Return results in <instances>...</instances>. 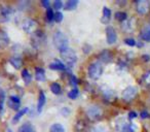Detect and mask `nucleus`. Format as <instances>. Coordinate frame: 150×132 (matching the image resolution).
Segmentation results:
<instances>
[{"instance_id": "obj_17", "label": "nucleus", "mask_w": 150, "mask_h": 132, "mask_svg": "<svg viewBox=\"0 0 150 132\" xmlns=\"http://www.w3.org/2000/svg\"><path fill=\"white\" fill-rule=\"evenodd\" d=\"M35 78L39 82H43L45 81V71L43 68L41 67H36L35 68Z\"/></svg>"}, {"instance_id": "obj_11", "label": "nucleus", "mask_w": 150, "mask_h": 132, "mask_svg": "<svg viewBox=\"0 0 150 132\" xmlns=\"http://www.w3.org/2000/svg\"><path fill=\"white\" fill-rule=\"evenodd\" d=\"M9 37L5 31L0 30V49H4L8 46Z\"/></svg>"}, {"instance_id": "obj_18", "label": "nucleus", "mask_w": 150, "mask_h": 132, "mask_svg": "<svg viewBox=\"0 0 150 132\" xmlns=\"http://www.w3.org/2000/svg\"><path fill=\"white\" fill-rule=\"evenodd\" d=\"M140 37L143 41H150V25L143 28L141 34H140Z\"/></svg>"}, {"instance_id": "obj_14", "label": "nucleus", "mask_w": 150, "mask_h": 132, "mask_svg": "<svg viewBox=\"0 0 150 132\" xmlns=\"http://www.w3.org/2000/svg\"><path fill=\"white\" fill-rule=\"evenodd\" d=\"M50 68L54 70H63L64 71V70L67 69V66L63 62H61V61L54 60V62H52L50 64Z\"/></svg>"}, {"instance_id": "obj_31", "label": "nucleus", "mask_w": 150, "mask_h": 132, "mask_svg": "<svg viewBox=\"0 0 150 132\" xmlns=\"http://www.w3.org/2000/svg\"><path fill=\"white\" fill-rule=\"evenodd\" d=\"M54 11H52V9H46V20H47L48 22H52L54 21Z\"/></svg>"}, {"instance_id": "obj_37", "label": "nucleus", "mask_w": 150, "mask_h": 132, "mask_svg": "<svg viewBox=\"0 0 150 132\" xmlns=\"http://www.w3.org/2000/svg\"><path fill=\"white\" fill-rule=\"evenodd\" d=\"M54 9H62L63 7V2L62 1H60V0H56V1H54Z\"/></svg>"}, {"instance_id": "obj_27", "label": "nucleus", "mask_w": 150, "mask_h": 132, "mask_svg": "<svg viewBox=\"0 0 150 132\" xmlns=\"http://www.w3.org/2000/svg\"><path fill=\"white\" fill-rule=\"evenodd\" d=\"M5 100V92L0 89V113H3V107H4Z\"/></svg>"}, {"instance_id": "obj_36", "label": "nucleus", "mask_w": 150, "mask_h": 132, "mask_svg": "<svg viewBox=\"0 0 150 132\" xmlns=\"http://www.w3.org/2000/svg\"><path fill=\"white\" fill-rule=\"evenodd\" d=\"M136 42L137 41H136L135 39H133V38H127V39H125V44L129 46H135Z\"/></svg>"}, {"instance_id": "obj_21", "label": "nucleus", "mask_w": 150, "mask_h": 132, "mask_svg": "<svg viewBox=\"0 0 150 132\" xmlns=\"http://www.w3.org/2000/svg\"><path fill=\"white\" fill-rule=\"evenodd\" d=\"M19 132H36V131L30 123H25L19 127Z\"/></svg>"}, {"instance_id": "obj_34", "label": "nucleus", "mask_w": 150, "mask_h": 132, "mask_svg": "<svg viewBox=\"0 0 150 132\" xmlns=\"http://www.w3.org/2000/svg\"><path fill=\"white\" fill-rule=\"evenodd\" d=\"M77 83H78V81H77V78H75V76H73V74H69V84H70L71 86L76 87Z\"/></svg>"}, {"instance_id": "obj_33", "label": "nucleus", "mask_w": 150, "mask_h": 132, "mask_svg": "<svg viewBox=\"0 0 150 132\" xmlns=\"http://www.w3.org/2000/svg\"><path fill=\"white\" fill-rule=\"evenodd\" d=\"M7 104H8V106L11 107V108L18 111V109L20 108V105H21V103L15 102V101H13V100H11V99H8V102H7Z\"/></svg>"}, {"instance_id": "obj_42", "label": "nucleus", "mask_w": 150, "mask_h": 132, "mask_svg": "<svg viewBox=\"0 0 150 132\" xmlns=\"http://www.w3.org/2000/svg\"><path fill=\"white\" fill-rule=\"evenodd\" d=\"M141 118L142 119H147V118H149V113H148V111H142L141 113Z\"/></svg>"}, {"instance_id": "obj_1", "label": "nucleus", "mask_w": 150, "mask_h": 132, "mask_svg": "<svg viewBox=\"0 0 150 132\" xmlns=\"http://www.w3.org/2000/svg\"><path fill=\"white\" fill-rule=\"evenodd\" d=\"M52 42H54V44L57 48V50L60 51V53L69 48L68 37H67V36L65 35L62 31H56L54 32V36H52Z\"/></svg>"}, {"instance_id": "obj_13", "label": "nucleus", "mask_w": 150, "mask_h": 132, "mask_svg": "<svg viewBox=\"0 0 150 132\" xmlns=\"http://www.w3.org/2000/svg\"><path fill=\"white\" fill-rule=\"evenodd\" d=\"M99 60L103 63H109L111 60H112V54H111L109 51L104 50L103 52L100 53V55H99Z\"/></svg>"}, {"instance_id": "obj_43", "label": "nucleus", "mask_w": 150, "mask_h": 132, "mask_svg": "<svg viewBox=\"0 0 150 132\" xmlns=\"http://www.w3.org/2000/svg\"><path fill=\"white\" fill-rule=\"evenodd\" d=\"M142 58H143L144 61H149L150 60V56H149V55H143V56H142Z\"/></svg>"}, {"instance_id": "obj_25", "label": "nucleus", "mask_w": 150, "mask_h": 132, "mask_svg": "<svg viewBox=\"0 0 150 132\" xmlns=\"http://www.w3.org/2000/svg\"><path fill=\"white\" fill-rule=\"evenodd\" d=\"M22 78H23L26 84H30L32 82V76L30 74V72L27 69L22 70Z\"/></svg>"}, {"instance_id": "obj_4", "label": "nucleus", "mask_w": 150, "mask_h": 132, "mask_svg": "<svg viewBox=\"0 0 150 132\" xmlns=\"http://www.w3.org/2000/svg\"><path fill=\"white\" fill-rule=\"evenodd\" d=\"M88 76H90L92 80L96 81L99 80L101 78L103 73V65L101 62L99 61H96V62H93L90 64L88 66Z\"/></svg>"}, {"instance_id": "obj_44", "label": "nucleus", "mask_w": 150, "mask_h": 132, "mask_svg": "<svg viewBox=\"0 0 150 132\" xmlns=\"http://www.w3.org/2000/svg\"><path fill=\"white\" fill-rule=\"evenodd\" d=\"M8 132H13V131H11V129H8Z\"/></svg>"}, {"instance_id": "obj_9", "label": "nucleus", "mask_w": 150, "mask_h": 132, "mask_svg": "<svg viewBox=\"0 0 150 132\" xmlns=\"http://www.w3.org/2000/svg\"><path fill=\"white\" fill-rule=\"evenodd\" d=\"M149 2L147 0H138L136 1V11L140 15H145L148 11H149Z\"/></svg>"}, {"instance_id": "obj_19", "label": "nucleus", "mask_w": 150, "mask_h": 132, "mask_svg": "<svg viewBox=\"0 0 150 132\" xmlns=\"http://www.w3.org/2000/svg\"><path fill=\"white\" fill-rule=\"evenodd\" d=\"M134 20L133 19H127L125 22L122 23V29L125 31L131 32L134 29Z\"/></svg>"}, {"instance_id": "obj_35", "label": "nucleus", "mask_w": 150, "mask_h": 132, "mask_svg": "<svg viewBox=\"0 0 150 132\" xmlns=\"http://www.w3.org/2000/svg\"><path fill=\"white\" fill-rule=\"evenodd\" d=\"M62 20H63V14L61 13V11H56V13H54V21L57 22V23H60V22H62Z\"/></svg>"}, {"instance_id": "obj_40", "label": "nucleus", "mask_w": 150, "mask_h": 132, "mask_svg": "<svg viewBox=\"0 0 150 132\" xmlns=\"http://www.w3.org/2000/svg\"><path fill=\"white\" fill-rule=\"evenodd\" d=\"M127 116H129V119H135V118H137V113H136V111H129V115H127Z\"/></svg>"}, {"instance_id": "obj_38", "label": "nucleus", "mask_w": 150, "mask_h": 132, "mask_svg": "<svg viewBox=\"0 0 150 132\" xmlns=\"http://www.w3.org/2000/svg\"><path fill=\"white\" fill-rule=\"evenodd\" d=\"M84 128V124H83V122L82 121H79V122H77L76 123V130H77V132L78 131H82V129Z\"/></svg>"}, {"instance_id": "obj_30", "label": "nucleus", "mask_w": 150, "mask_h": 132, "mask_svg": "<svg viewBox=\"0 0 150 132\" xmlns=\"http://www.w3.org/2000/svg\"><path fill=\"white\" fill-rule=\"evenodd\" d=\"M88 132H108V130L103 126H94L88 130Z\"/></svg>"}, {"instance_id": "obj_8", "label": "nucleus", "mask_w": 150, "mask_h": 132, "mask_svg": "<svg viewBox=\"0 0 150 132\" xmlns=\"http://www.w3.org/2000/svg\"><path fill=\"white\" fill-rule=\"evenodd\" d=\"M13 11L9 6H2L0 9V22H8L11 20Z\"/></svg>"}, {"instance_id": "obj_41", "label": "nucleus", "mask_w": 150, "mask_h": 132, "mask_svg": "<svg viewBox=\"0 0 150 132\" xmlns=\"http://www.w3.org/2000/svg\"><path fill=\"white\" fill-rule=\"evenodd\" d=\"M9 99H11V100H13V101H15V102L21 103V99H20L18 96H11V97H9Z\"/></svg>"}, {"instance_id": "obj_3", "label": "nucleus", "mask_w": 150, "mask_h": 132, "mask_svg": "<svg viewBox=\"0 0 150 132\" xmlns=\"http://www.w3.org/2000/svg\"><path fill=\"white\" fill-rule=\"evenodd\" d=\"M115 128L118 132H136V125L134 123L129 122L125 118H120L115 123Z\"/></svg>"}, {"instance_id": "obj_28", "label": "nucleus", "mask_w": 150, "mask_h": 132, "mask_svg": "<svg viewBox=\"0 0 150 132\" xmlns=\"http://www.w3.org/2000/svg\"><path fill=\"white\" fill-rule=\"evenodd\" d=\"M115 19H116L117 21L125 22V20L127 19V15L125 11H117V13L115 14Z\"/></svg>"}, {"instance_id": "obj_12", "label": "nucleus", "mask_w": 150, "mask_h": 132, "mask_svg": "<svg viewBox=\"0 0 150 132\" xmlns=\"http://www.w3.org/2000/svg\"><path fill=\"white\" fill-rule=\"evenodd\" d=\"M102 95L106 100H112L115 97V94L112 89L108 88V87H106V86L102 87Z\"/></svg>"}, {"instance_id": "obj_16", "label": "nucleus", "mask_w": 150, "mask_h": 132, "mask_svg": "<svg viewBox=\"0 0 150 132\" xmlns=\"http://www.w3.org/2000/svg\"><path fill=\"white\" fill-rule=\"evenodd\" d=\"M9 63L13 65L16 69H20V68H21V66L23 65V60H22L21 57L13 56V57H11V58L9 59Z\"/></svg>"}, {"instance_id": "obj_26", "label": "nucleus", "mask_w": 150, "mask_h": 132, "mask_svg": "<svg viewBox=\"0 0 150 132\" xmlns=\"http://www.w3.org/2000/svg\"><path fill=\"white\" fill-rule=\"evenodd\" d=\"M50 91H52L54 94L59 95L62 92V88H61L60 84H58V83H52V84L50 85Z\"/></svg>"}, {"instance_id": "obj_32", "label": "nucleus", "mask_w": 150, "mask_h": 132, "mask_svg": "<svg viewBox=\"0 0 150 132\" xmlns=\"http://www.w3.org/2000/svg\"><path fill=\"white\" fill-rule=\"evenodd\" d=\"M143 80V84L146 85L147 87H150V71H147L142 78Z\"/></svg>"}, {"instance_id": "obj_5", "label": "nucleus", "mask_w": 150, "mask_h": 132, "mask_svg": "<svg viewBox=\"0 0 150 132\" xmlns=\"http://www.w3.org/2000/svg\"><path fill=\"white\" fill-rule=\"evenodd\" d=\"M86 116L91 121H99L103 117V111L98 105H91L86 109Z\"/></svg>"}, {"instance_id": "obj_6", "label": "nucleus", "mask_w": 150, "mask_h": 132, "mask_svg": "<svg viewBox=\"0 0 150 132\" xmlns=\"http://www.w3.org/2000/svg\"><path fill=\"white\" fill-rule=\"evenodd\" d=\"M136 95H137V88H135V87H133V86H129L122 91L121 96H122V99L125 101L131 102L132 100H134Z\"/></svg>"}, {"instance_id": "obj_23", "label": "nucleus", "mask_w": 150, "mask_h": 132, "mask_svg": "<svg viewBox=\"0 0 150 132\" xmlns=\"http://www.w3.org/2000/svg\"><path fill=\"white\" fill-rule=\"evenodd\" d=\"M50 132H65V128L62 124L60 123H54L50 126Z\"/></svg>"}, {"instance_id": "obj_29", "label": "nucleus", "mask_w": 150, "mask_h": 132, "mask_svg": "<svg viewBox=\"0 0 150 132\" xmlns=\"http://www.w3.org/2000/svg\"><path fill=\"white\" fill-rule=\"evenodd\" d=\"M78 95H79V91H78V89H76V88L72 89V90L68 93V97L70 99H73V100L77 98Z\"/></svg>"}, {"instance_id": "obj_15", "label": "nucleus", "mask_w": 150, "mask_h": 132, "mask_svg": "<svg viewBox=\"0 0 150 132\" xmlns=\"http://www.w3.org/2000/svg\"><path fill=\"white\" fill-rule=\"evenodd\" d=\"M45 102H46L45 94H44L43 91H40V92H39V97H38V103H37V111H38V113H41V111H42V108H43Z\"/></svg>"}, {"instance_id": "obj_39", "label": "nucleus", "mask_w": 150, "mask_h": 132, "mask_svg": "<svg viewBox=\"0 0 150 132\" xmlns=\"http://www.w3.org/2000/svg\"><path fill=\"white\" fill-rule=\"evenodd\" d=\"M41 4H42V6L45 7V9H50V1H48V0H42Z\"/></svg>"}, {"instance_id": "obj_2", "label": "nucleus", "mask_w": 150, "mask_h": 132, "mask_svg": "<svg viewBox=\"0 0 150 132\" xmlns=\"http://www.w3.org/2000/svg\"><path fill=\"white\" fill-rule=\"evenodd\" d=\"M61 58L67 65V67H73L77 61V55L72 49L68 48L63 52H61Z\"/></svg>"}, {"instance_id": "obj_22", "label": "nucleus", "mask_w": 150, "mask_h": 132, "mask_svg": "<svg viewBox=\"0 0 150 132\" xmlns=\"http://www.w3.org/2000/svg\"><path fill=\"white\" fill-rule=\"evenodd\" d=\"M29 111V108L28 107H23L22 109H20L19 111H18L17 113H16V116L13 117V123H17V122H19L20 120H21V118L23 117L24 115H25L27 111Z\"/></svg>"}, {"instance_id": "obj_24", "label": "nucleus", "mask_w": 150, "mask_h": 132, "mask_svg": "<svg viewBox=\"0 0 150 132\" xmlns=\"http://www.w3.org/2000/svg\"><path fill=\"white\" fill-rule=\"evenodd\" d=\"M77 4H78L77 0H68L66 2V4H65V9L67 11H73V9H76Z\"/></svg>"}, {"instance_id": "obj_7", "label": "nucleus", "mask_w": 150, "mask_h": 132, "mask_svg": "<svg viewBox=\"0 0 150 132\" xmlns=\"http://www.w3.org/2000/svg\"><path fill=\"white\" fill-rule=\"evenodd\" d=\"M36 22L32 19H26L23 21L22 23V28L23 30L26 32V33H32V32H35L36 31Z\"/></svg>"}, {"instance_id": "obj_10", "label": "nucleus", "mask_w": 150, "mask_h": 132, "mask_svg": "<svg viewBox=\"0 0 150 132\" xmlns=\"http://www.w3.org/2000/svg\"><path fill=\"white\" fill-rule=\"evenodd\" d=\"M106 38H107V42L109 44H113L116 42L117 40V35H116V31L112 26H108L106 28Z\"/></svg>"}, {"instance_id": "obj_20", "label": "nucleus", "mask_w": 150, "mask_h": 132, "mask_svg": "<svg viewBox=\"0 0 150 132\" xmlns=\"http://www.w3.org/2000/svg\"><path fill=\"white\" fill-rule=\"evenodd\" d=\"M111 19V11L108 9V7L105 6L103 9V17H102V22L105 24H107Z\"/></svg>"}]
</instances>
